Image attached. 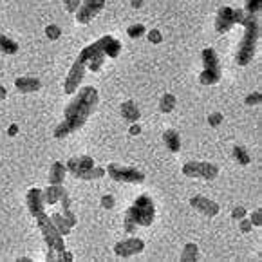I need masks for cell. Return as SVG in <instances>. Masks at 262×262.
Instances as JSON below:
<instances>
[{"label": "cell", "instance_id": "16", "mask_svg": "<svg viewBox=\"0 0 262 262\" xmlns=\"http://www.w3.org/2000/svg\"><path fill=\"white\" fill-rule=\"evenodd\" d=\"M100 46H101V49H103V53L107 58H118L120 56V53H121V42L120 40L112 38V36H101Z\"/></svg>", "mask_w": 262, "mask_h": 262}, {"label": "cell", "instance_id": "22", "mask_svg": "<svg viewBox=\"0 0 262 262\" xmlns=\"http://www.w3.org/2000/svg\"><path fill=\"white\" fill-rule=\"evenodd\" d=\"M51 217V223L54 224V228H56L58 231H60V235H69L71 233V230H73V226H71L69 223H67V219L63 215H58V213H53V215H49Z\"/></svg>", "mask_w": 262, "mask_h": 262}, {"label": "cell", "instance_id": "31", "mask_svg": "<svg viewBox=\"0 0 262 262\" xmlns=\"http://www.w3.org/2000/svg\"><path fill=\"white\" fill-rule=\"evenodd\" d=\"M208 123H210V127L217 128L221 123H223V114H221V112H213V114H210L208 116Z\"/></svg>", "mask_w": 262, "mask_h": 262}, {"label": "cell", "instance_id": "8", "mask_svg": "<svg viewBox=\"0 0 262 262\" xmlns=\"http://www.w3.org/2000/svg\"><path fill=\"white\" fill-rule=\"evenodd\" d=\"M105 58L107 56H105L103 49H101L100 40H96L94 43H91V46H87L85 49H81V53L78 54V60H80L81 63H85V67L89 71H93V73H98V71L101 69Z\"/></svg>", "mask_w": 262, "mask_h": 262}, {"label": "cell", "instance_id": "17", "mask_svg": "<svg viewBox=\"0 0 262 262\" xmlns=\"http://www.w3.org/2000/svg\"><path fill=\"white\" fill-rule=\"evenodd\" d=\"M66 173H67L66 165L60 161H54L49 170V185H63V181H66Z\"/></svg>", "mask_w": 262, "mask_h": 262}, {"label": "cell", "instance_id": "40", "mask_svg": "<svg viewBox=\"0 0 262 262\" xmlns=\"http://www.w3.org/2000/svg\"><path fill=\"white\" fill-rule=\"evenodd\" d=\"M16 132H18V125H11V127H9V130H8V134L9 136H15Z\"/></svg>", "mask_w": 262, "mask_h": 262}, {"label": "cell", "instance_id": "18", "mask_svg": "<svg viewBox=\"0 0 262 262\" xmlns=\"http://www.w3.org/2000/svg\"><path fill=\"white\" fill-rule=\"evenodd\" d=\"M42 192H43V203H46V205H56V203H60V199H62L66 188H63L62 185H49L46 190H42Z\"/></svg>", "mask_w": 262, "mask_h": 262}, {"label": "cell", "instance_id": "36", "mask_svg": "<svg viewBox=\"0 0 262 262\" xmlns=\"http://www.w3.org/2000/svg\"><path fill=\"white\" fill-rule=\"evenodd\" d=\"M250 223H251V226H260L262 224V210H255V212L251 213Z\"/></svg>", "mask_w": 262, "mask_h": 262}, {"label": "cell", "instance_id": "7", "mask_svg": "<svg viewBox=\"0 0 262 262\" xmlns=\"http://www.w3.org/2000/svg\"><path fill=\"white\" fill-rule=\"evenodd\" d=\"M105 172L111 176L114 181L118 183H127V185H139V183L145 181V173L139 172L138 168H130V166H120L116 163H111V165L105 168Z\"/></svg>", "mask_w": 262, "mask_h": 262}, {"label": "cell", "instance_id": "13", "mask_svg": "<svg viewBox=\"0 0 262 262\" xmlns=\"http://www.w3.org/2000/svg\"><path fill=\"white\" fill-rule=\"evenodd\" d=\"M143 250H145V241L138 239V237H130L127 241H121V243H118L114 246L116 257H121V258H130L134 255H139Z\"/></svg>", "mask_w": 262, "mask_h": 262}, {"label": "cell", "instance_id": "25", "mask_svg": "<svg viewBox=\"0 0 262 262\" xmlns=\"http://www.w3.org/2000/svg\"><path fill=\"white\" fill-rule=\"evenodd\" d=\"M231 154H233V159H235L239 165H250V161H251V158H250V154H248V150L244 147H241V145H235L233 147V150H231Z\"/></svg>", "mask_w": 262, "mask_h": 262}, {"label": "cell", "instance_id": "24", "mask_svg": "<svg viewBox=\"0 0 262 262\" xmlns=\"http://www.w3.org/2000/svg\"><path fill=\"white\" fill-rule=\"evenodd\" d=\"M0 53L4 54H16L18 53V43L8 36L0 35Z\"/></svg>", "mask_w": 262, "mask_h": 262}, {"label": "cell", "instance_id": "32", "mask_svg": "<svg viewBox=\"0 0 262 262\" xmlns=\"http://www.w3.org/2000/svg\"><path fill=\"white\" fill-rule=\"evenodd\" d=\"M260 100H262V94L258 93V91H255V93L248 94L246 100H244V103L246 105H258L260 103Z\"/></svg>", "mask_w": 262, "mask_h": 262}, {"label": "cell", "instance_id": "23", "mask_svg": "<svg viewBox=\"0 0 262 262\" xmlns=\"http://www.w3.org/2000/svg\"><path fill=\"white\" fill-rule=\"evenodd\" d=\"M197 258H199V248H197V244L188 243L181 251V260L183 262H195Z\"/></svg>", "mask_w": 262, "mask_h": 262}, {"label": "cell", "instance_id": "37", "mask_svg": "<svg viewBox=\"0 0 262 262\" xmlns=\"http://www.w3.org/2000/svg\"><path fill=\"white\" fill-rule=\"evenodd\" d=\"M241 223V231H243V233H250L251 231V223H250V219H248V217H244V219H241L239 221Z\"/></svg>", "mask_w": 262, "mask_h": 262}, {"label": "cell", "instance_id": "10", "mask_svg": "<svg viewBox=\"0 0 262 262\" xmlns=\"http://www.w3.org/2000/svg\"><path fill=\"white\" fill-rule=\"evenodd\" d=\"M183 173L186 178H203L206 181H212L219 176V168L212 163H201V161H190L183 165Z\"/></svg>", "mask_w": 262, "mask_h": 262}, {"label": "cell", "instance_id": "28", "mask_svg": "<svg viewBox=\"0 0 262 262\" xmlns=\"http://www.w3.org/2000/svg\"><path fill=\"white\" fill-rule=\"evenodd\" d=\"M262 0H246V9L244 13H250V15H258L260 13Z\"/></svg>", "mask_w": 262, "mask_h": 262}, {"label": "cell", "instance_id": "41", "mask_svg": "<svg viewBox=\"0 0 262 262\" xmlns=\"http://www.w3.org/2000/svg\"><path fill=\"white\" fill-rule=\"evenodd\" d=\"M141 4H143V0H130L132 8H141Z\"/></svg>", "mask_w": 262, "mask_h": 262}, {"label": "cell", "instance_id": "9", "mask_svg": "<svg viewBox=\"0 0 262 262\" xmlns=\"http://www.w3.org/2000/svg\"><path fill=\"white\" fill-rule=\"evenodd\" d=\"M243 16H244L243 9H235V8H228V6H224V8H221L219 11H217V16H215V31L221 33V35H224V33L230 31V29L233 26L241 24Z\"/></svg>", "mask_w": 262, "mask_h": 262}, {"label": "cell", "instance_id": "4", "mask_svg": "<svg viewBox=\"0 0 262 262\" xmlns=\"http://www.w3.org/2000/svg\"><path fill=\"white\" fill-rule=\"evenodd\" d=\"M156 219V205L148 195H139L125 213V231L132 233L139 226H150Z\"/></svg>", "mask_w": 262, "mask_h": 262}, {"label": "cell", "instance_id": "21", "mask_svg": "<svg viewBox=\"0 0 262 262\" xmlns=\"http://www.w3.org/2000/svg\"><path fill=\"white\" fill-rule=\"evenodd\" d=\"M60 203H62V215L67 219V223L71 224V226H76V217H74L73 210H71V199H69V193H67V190L63 192L62 199H60Z\"/></svg>", "mask_w": 262, "mask_h": 262}, {"label": "cell", "instance_id": "14", "mask_svg": "<svg viewBox=\"0 0 262 262\" xmlns=\"http://www.w3.org/2000/svg\"><path fill=\"white\" fill-rule=\"evenodd\" d=\"M188 203L195 212L203 213L205 217H215L221 210L215 201L208 199V197H205V195H193Z\"/></svg>", "mask_w": 262, "mask_h": 262}, {"label": "cell", "instance_id": "35", "mask_svg": "<svg viewBox=\"0 0 262 262\" xmlns=\"http://www.w3.org/2000/svg\"><path fill=\"white\" fill-rule=\"evenodd\" d=\"M246 217V208L244 206H235V208L231 210V219H235V221H241Z\"/></svg>", "mask_w": 262, "mask_h": 262}, {"label": "cell", "instance_id": "33", "mask_svg": "<svg viewBox=\"0 0 262 262\" xmlns=\"http://www.w3.org/2000/svg\"><path fill=\"white\" fill-rule=\"evenodd\" d=\"M62 2L69 13H76L78 8H80V4H81V0H62Z\"/></svg>", "mask_w": 262, "mask_h": 262}, {"label": "cell", "instance_id": "6", "mask_svg": "<svg viewBox=\"0 0 262 262\" xmlns=\"http://www.w3.org/2000/svg\"><path fill=\"white\" fill-rule=\"evenodd\" d=\"M201 58H203V73L199 74L201 85H205V87L215 85L221 80V62L217 51L212 47H206L201 53Z\"/></svg>", "mask_w": 262, "mask_h": 262}, {"label": "cell", "instance_id": "26", "mask_svg": "<svg viewBox=\"0 0 262 262\" xmlns=\"http://www.w3.org/2000/svg\"><path fill=\"white\" fill-rule=\"evenodd\" d=\"M176 107V96L173 94H163V98L159 100V111L163 114H170Z\"/></svg>", "mask_w": 262, "mask_h": 262}, {"label": "cell", "instance_id": "5", "mask_svg": "<svg viewBox=\"0 0 262 262\" xmlns=\"http://www.w3.org/2000/svg\"><path fill=\"white\" fill-rule=\"evenodd\" d=\"M67 172L73 173L74 178L85 179V181H94V179L103 178L105 168L94 165V159L91 156H76V158H71L66 165Z\"/></svg>", "mask_w": 262, "mask_h": 262}, {"label": "cell", "instance_id": "34", "mask_svg": "<svg viewBox=\"0 0 262 262\" xmlns=\"http://www.w3.org/2000/svg\"><path fill=\"white\" fill-rule=\"evenodd\" d=\"M114 205H116V199H114V195H111V193H107V195H103V197H101V206H103L105 210H111V208H114Z\"/></svg>", "mask_w": 262, "mask_h": 262}, {"label": "cell", "instance_id": "12", "mask_svg": "<svg viewBox=\"0 0 262 262\" xmlns=\"http://www.w3.org/2000/svg\"><path fill=\"white\" fill-rule=\"evenodd\" d=\"M85 73H87L85 63H81L76 58L74 63H73V67L69 69V74H67V78H66V83H63V91H66V94L76 93V89L81 85V81H83Z\"/></svg>", "mask_w": 262, "mask_h": 262}, {"label": "cell", "instance_id": "15", "mask_svg": "<svg viewBox=\"0 0 262 262\" xmlns=\"http://www.w3.org/2000/svg\"><path fill=\"white\" fill-rule=\"evenodd\" d=\"M15 87L18 93L29 94V93H36V91L42 89V81L35 76H20L15 80Z\"/></svg>", "mask_w": 262, "mask_h": 262}, {"label": "cell", "instance_id": "38", "mask_svg": "<svg viewBox=\"0 0 262 262\" xmlns=\"http://www.w3.org/2000/svg\"><path fill=\"white\" fill-rule=\"evenodd\" d=\"M139 132H141V127H139L138 123H132V125H130V134H132V136H138Z\"/></svg>", "mask_w": 262, "mask_h": 262}, {"label": "cell", "instance_id": "1", "mask_svg": "<svg viewBox=\"0 0 262 262\" xmlns=\"http://www.w3.org/2000/svg\"><path fill=\"white\" fill-rule=\"evenodd\" d=\"M98 100H100V96H98V91L94 87H91V85L81 87L76 96L73 98V101L63 111V121L54 130V138L63 139L73 132L80 130L87 123L89 116L94 112Z\"/></svg>", "mask_w": 262, "mask_h": 262}, {"label": "cell", "instance_id": "39", "mask_svg": "<svg viewBox=\"0 0 262 262\" xmlns=\"http://www.w3.org/2000/svg\"><path fill=\"white\" fill-rule=\"evenodd\" d=\"M6 98H8V91H6V87L0 85V101H4Z\"/></svg>", "mask_w": 262, "mask_h": 262}, {"label": "cell", "instance_id": "20", "mask_svg": "<svg viewBox=\"0 0 262 262\" xmlns=\"http://www.w3.org/2000/svg\"><path fill=\"white\" fill-rule=\"evenodd\" d=\"M163 143H165L166 148H168L170 152L181 150V136H179L176 130H172V128L165 130V134H163Z\"/></svg>", "mask_w": 262, "mask_h": 262}, {"label": "cell", "instance_id": "29", "mask_svg": "<svg viewBox=\"0 0 262 262\" xmlns=\"http://www.w3.org/2000/svg\"><path fill=\"white\" fill-rule=\"evenodd\" d=\"M46 36L49 40H58L60 36H62V29L58 26H54V24H51V26L46 27Z\"/></svg>", "mask_w": 262, "mask_h": 262}, {"label": "cell", "instance_id": "27", "mask_svg": "<svg viewBox=\"0 0 262 262\" xmlns=\"http://www.w3.org/2000/svg\"><path fill=\"white\" fill-rule=\"evenodd\" d=\"M127 35L134 40L141 38V36L145 35V26H143V24H134V26H130L127 29Z\"/></svg>", "mask_w": 262, "mask_h": 262}, {"label": "cell", "instance_id": "11", "mask_svg": "<svg viewBox=\"0 0 262 262\" xmlns=\"http://www.w3.org/2000/svg\"><path fill=\"white\" fill-rule=\"evenodd\" d=\"M105 0H83V4H80L76 11L78 24H89L103 11Z\"/></svg>", "mask_w": 262, "mask_h": 262}, {"label": "cell", "instance_id": "2", "mask_svg": "<svg viewBox=\"0 0 262 262\" xmlns=\"http://www.w3.org/2000/svg\"><path fill=\"white\" fill-rule=\"evenodd\" d=\"M26 201H27V208H29V213L36 219V224H38L40 231H42L43 235V241H46L47 248L51 251L56 253V258L58 255L66 251V243H63V235H60V231L54 228V224L51 223V217L46 213L43 210V192L42 188H29L26 195Z\"/></svg>", "mask_w": 262, "mask_h": 262}, {"label": "cell", "instance_id": "30", "mask_svg": "<svg viewBox=\"0 0 262 262\" xmlns=\"http://www.w3.org/2000/svg\"><path fill=\"white\" fill-rule=\"evenodd\" d=\"M147 38L150 43H161L163 42V35L159 33V29H150V31L147 33Z\"/></svg>", "mask_w": 262, "mask_h": 262}, {"label": "cell", "instance_id": "3", "mask_svg": "<svg viewBox=\"0 0 262 262\" xmlns=\"http://www.w3.org/2000/svg\"><path fill=\"white\" fill-rule=\"evenodd\" d=\"M241 26L244 27V35H243V40H241L239 47H237L235 62L239 63L241 67H246L248 63L253 60L258 38H260V20H258V15L244 13L243 20H241Z\"/></svg>", "mask_w": 262, "mask_h": 262}, {"label": "cell", "instance_id": "19", "mask_svg": "<svg viewBox=\"0 0 262 262\" xmlns=\"http://www.w3.org/2000/svg\"><path fill=\"white\" fill-rule=\"evenodd\" d=\"M121 116H123V120H127L128 123H136V121L141 120V111L139 107L134 103V101H125L120 108Z\"/></svg>", "mask_w": 262, "mask_h": 262}]
</instances>
